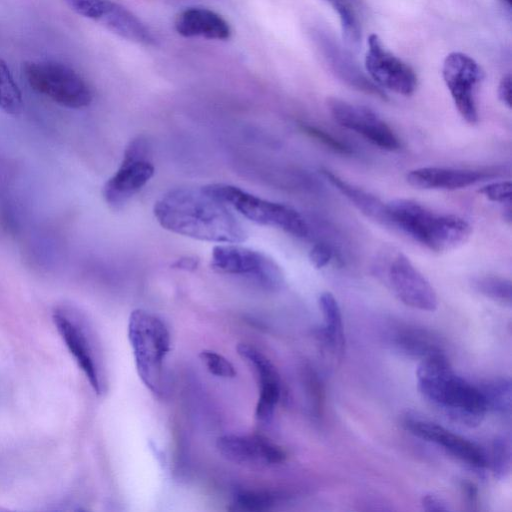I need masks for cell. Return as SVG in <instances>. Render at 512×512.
<instances>
[{"instance_id": "cell-39", "label": "cell", "mask_w": 512, "mask_h": 512, "mask_svg": "<svg viewBox=\"0 0 512 512\" xmlns=\"http://www.w3.org/2000/svg\"><path fill=\"white\" fill-rule=\"evenodd\" d=\"M503 1H505L508 5H511V3H512V0H503Z\"/></svg>"}, {"instance_id": "cell-33", "label": "cell", "mask_w": 512, "mask_h": 512, "mask_svg": "<svg viewBox=\"0 0 512 512\" xmlns=\"http://www.w3.org/2000/svg\"><path fill=\"white\" fill-rule=\"evenodd\" d=\"M332 257V248L323 242L316 243L309 251V260L316 269H322L327 266Z\"/></svg>"}, {"instance_id": "cell-26", "label": "cell", "mask_w": 512, "mask_h": 512, "mask_svg": "<svg viewBox=\"0 0 512 512\" xmlns=\"http://www.w3.org/2000/svg\"><path fill=\"white\" fill-rule=\"evenodd\" d=\"M0 109L6 114L17 116L23 109L21 91L15 82L7 63L0 57Z\"/></svg>"}, {"instance_id": "cell-35", "label": "cell", "mask_w": 512, "mask_h": 512, "mask_svg": "<svg viewBox=\"0 0 512 512\" xmlns=\"http://www.w3.org/2000/svg\"><path fill=\"white\" fill-rule=\"evenodd\" d=\"M421 505L425 511H449L448 503L434 494H426L421 499Z\"/></svg>"}, {"instance_id": "cell-12", "label": "cell", "mask_w": 512, "mask_h": 512, "mask_svg": "<svg viewBox=\"0 0 512 512\" xmlns=\"http://www.w3.org/2000/svg\"><path fill=\"white\" fill-rule=\"evenodd\" d=\"M327 107L340 126L357 133L374 146L387 151L401 147L395 132L373 110L336 97L327 100Z\"/></svg>"}, {"instance_id": "cell-16", "label": "cell", "mask_w": 512, "mask_h": 512, "mask_svg": "<svg viewBox=\"0 0 512 512\" xmlns=\"http://www.w3.org/2000/svg\"><path fill=\"white\" fill-rule=\"evenodd\" d=\"M216 447L225 459L243 465L267 466L286 458L281 447L257 435H223L217 439Z\"/></svg>"}, {"instance_id": "cell-18", "label": "cell", "mask_w": 512, "mask_h": 512, "mask_svg": "<svg viewBox=\"0 0 512 512\" xmlns=\"http://www.w3.org/2000/svg\"><path fill=\"white\" fill-rule=\"evenodd\" d=\"M315 41L333 73L347 85L364 93L386 99V94L368 78L358 64L326 31H315Z\"/></svg>"}, {"instance_id": "cell-4", "label": "cell", "mask_w": 512, "mask_h": 512, "mask_svg": "<svg viewBox=\"0 0 512 512\" xmlns=\"http://www.w3.org/2000/svg\"><path fill=\"white\" fill-rule=\"evenodd\" d=\"M127 331L139 378L151 392L160 394L164 361L171 348L167 326L149 311L135 309L129 316Z\"/></svg>"}, {"instance_id": "cell-32", "label": "cell", "mask_w": 512, "mask_h": 512, "mask_svg": "<svg viewBox=\"0 0 512 512\" xmlns=\"http://www.w3.org/2000/svg\"><path fill=\"white\" fill-rule=\"evenodd\" d=\"M479 193L489 201L509 204L512 196V185L510 181L493 182L483 186Z\"/></svg>"}, {"instance_id": "cell-5", "label": "cell", "mask_w": 512, "mask_h": 512, "mask_svg": "<svg viewBox=\"0 0 512 512\" xmlns=\"http://www.w3.org/2000/svg\"><path fill=\"white\" fill-rule=\"evenodd\" d=\"M202 188L255 223L279 228L298 238L306 237L309 233L305 218L289 205L263 199L225 183L209 184Z\"/></svg>"}, {"instance_id": "cell-17", "label": "cell", "mask_w": 512, "mask_h": 512, "mask_svg": "<svg viewBox=\"0 0 512 512\" xmlns=\"http://www.w3.org/2000/svg\"><path fill=\"white\" fill-rule=\"evenodd\" d=\"M237 353L253 368L259 395L255 409V417L260 422H268L280 399L281 385L279 374L272 362L256 347L247 343L237 346Z\"/></svg>"}, {"instance_id": "cell-8", "label": "cell", "mask_w": 512, "mask_h": 512, "mask_svg": "<svg viewBox=\"0 0 512 512\" xmlns=\"http://www.w3.org/2000/svg\"><path fill=\"white\" fill-rule=\"evenodd\" d=\"M52 319L55 327L93 390L102 392L101 372L97 353L88 327L78 310L68 304L54 308Z\"/></svg>"}, {"instance_id": "cell-31", "label": "cell", "mask_w": 512, "mask_h": 512, "mask_svg": "<svg viewBox=\"0 0 512 512\" xmlns=\"http://www.w3.org/2000/svg\"><path fill=\"white\" fill-rule=\"evenodd\" d=\"M300 128L306 135L315 139L317 142L321 143L335 153L342 155H350L353 153L352 149L346 143L340 141L330 133L316 126L301 124Z\"/></svg>"}, {"instance_id": "cell-28", "label": "cell", "mask_w": 512, "mask_h": 512, "mask_svg": "<svg viewBox=\"0 0 512 512\" xmlns=\"http://www.w3.org/2000/svg\"><path fill=\"white\" fill-rule=\"evenodd\" d=\"M511 437L508 434L498 435L493 443L491 456L488 458V465L495 478L498 480H505L511 471V456H512Z\"/></svg>"}, {"instance_id": "cell-13", "label": "cell", "mask_w": 512, "mask_h": 512, "mask_svg": "<svg viewBox=\"0 0 512 512\" xmlns=\"http://www.w3.org/2000/svg\"><path fill=\"white\" fill-rule=\"evenodd\" d=\"M365 68L371 80L380 88L404 96H410L416 90L417 77L414 70L388 51L376 34L368 38Z\"/></svg>"}, {"instance_id": "cell-40", "label": "cell", "mask_w": 512, "mask_h": 512, "mask_svg": "<svg viewBox=\"0 0 512 512\" xmlns=\"http://www.w3.org/2000/svg\"><path fill=\"white\" fill-rule=\"evenodd\" d=\"M0 510H2V508H0Z\"/></svg>"}, {"instance_id": "cell-27", "label": "cell", "mask_w": 512, "mask_h": 512, "mask_svg": "<svg viewBox=\"0 0 512 512\" xmlns=\"http://www.w3.org/2000/svg\"><path fill=\"white\" fill-rule=\"evenodd\" d=\"M472 285L480 294L504 305H511L512 286L511 281L493 275H485L474 278Z\"/></svg>"}, {"instance_id": "cell-29", "label": "cell", "mask_w": 512, "mask_h": 512, "mask_svg": "<svg viewBox=\"0 0 512 512\" xmlns=\"http://www.w3.org/2000/svg\"><path fill=\"white\" fill-rule=\"evenodd\" d=\"M199 358L212 375L221 378H234L236 376L233 364L215 351L203 350L200 352Z\"/></svg>"}, {"instance_id": "cell-25", "label": "cell", "mask_w": 512, "mask_h": 512, "mask_svg": "<svg viewBox=\"0 0 512 512\" xmlns=\"http://www.w3.org/2000/svg\"><path fill=\"white\" fill-rule=\"evenodd\" d=\"M337 13L345 42L358 47L361 41V21L358 0H326Z\"/></svg>"}, {"instance_id": "cell-15", "label": "cell", "mask_w": 512, "mask_h": 512, "mask_svg": "<svg viewBox=\"0 0 512 512\" xmlns=\"http://www.w3.org/2000/svg\"><path fill=\"white\" fill-rule=\"evenodd\" d=\"M403 426L414 436L441 446L471 468L483 470L488 467V456L479 445L437 423L409 414L405 416Z\"/></svg>"}, {"instance_id": "cell-34", "label": "cell", "mask_w": 512, "mask_h": 512, "mask_svg": "<svg viewBox=\"0 0 512 512\" xmlns=\"http://www.w3.org/2000/svg\"><path fill=\"white\" fill-rule=\"evenodd\" d=\"M309 390L310 395L312 398V405L314 409V414L316 417H321L323 412V405H324V390L321 382L317 378V375H315L313 372L309 373Z\"/></svg>"}, {"instance_id": "cell-6", "label": "cell", "mask_w": 512, "mask_h": 512, "mask_svg": "<svg viewBox=\"0 0 512 512\" xmlns=\"http://www.w3.org/2000/svg\"><path fill=\"white\" fill-rule=\"evenodd\" d=\"M22 71L31 89L63 107L80 109L92 101L89 85L65 64L50 60L26 61Z\"/></svg>"}, {"instance_id": "cell-20", "label": "cell", "mask_w": 512, "mask_h": 512, "mask_svg": "<svg viewBox=\"0 0 512 512\" xmlns=\"http://www.w3.org/2000/svg\"><path fill=\"white\" fill-rule=\"evenodd\" d=\"M175 29L184 37L227 40L231 37L229 23L217 12L205 7H188L175 18Z\"/></svg>"}, {"instance_id": "cell-36", "label": "cell", "mask_w": 512, "mask_h": 512, "mask_svg": "<svg viewBox=\"0 0 512 512\" xmlns=\"http://www.w3.org/2000/svg\"><path fill=\"white\" fill-rule=\"evenodd\" d=\"M498 98L507 107L511 108L512 78L508 73L501 79L498 85Z\"/></svg>"}, {"instance_id": "cell-24", "label": "cell", "mask_w": 512, "mask_h": 512, "mask_svg": "<svg viewBox=\"0 0 512 512\" xmlns=\"http://www.w3.org/2000/svg\"><path fill=\"white\" fill-rule=\"evenodd\" d=\"M485 400L487 411L501 416L511 415L512 385L509 378L500 377L488 380L479 387Z\"/></svg>"}, {"instance_id": "cell-14", "label": "cell", "mask_w": 512, "mask_h": 512, "mask_svg": "<svg viewBox=\"0 0 512 512\" xmlns=\"http://www.w3.org/2000/svg\"><path fill=\"white\" fill-rule=\"evenodd\" d=\"M387 280L394 294L405 305L422 311L437 309L436 291L405 254L397 252L391 259Z\"/></svg>"}, {"instance_id": "cell-1", "label": "cell", "mask_w": 512, "mask_h": 512, "mask_svg": "<svg viewBox=\"0 0 512 512\" xmlns=\"http://www.w3.org/2000/svg\"><path fill=\"white\" fill-rule=\"evenodd\" d=\"M153 212L164 229L193 239L242 243L248 236L228 206L203 188L170 190L155 202Z\"/></svg>"}, {"instance_id": "cell-2", "label": "cell", "mask_w": 512, "mask_h": 512, "mask_svg": "<svg viewBox=\"0 0 512 512\" xmlns=\"http://www.w3.org/2000/svg\"><path fill=\"white\" fill-rule=\"evenodd\" d=\"M416 374L418 389L431 405L460 424L481 423L487 408L479 387L456 375L445 353L421 360Z\"/></svg>"}, {"instance_id": "cell-23", "label": "cell", "mask_w": 512, "mask_h": 512, "mask_svg": "<svg viewBox=\"0 0 512 512\" xmlns=\"http://www.w3.org/2000/svg\"><path fill=\"white\" fill-rule=\"evenodd\" d=\"M392 343L400 353L420 361L444 353L441 340L423 328L400 327L393 333Z\"/></svg>"}, {"instance_id": "cell-38", "label": "cell", "mask_w": 512, "mask_h": 512, "mask_svg": "<svg viewBox=\"0 0 512 512\" xmlns=\"http://www.w3.org/2000/svg\"><path fill=\"white\" fill-rule=\"evenodd\" d=\"M173 267L182 269V270H195L198 266V260L193 257H183L176 260L173 264Z\"/></svg>"}, {"instance_id": "cell-21", "label": "cell", "mask_w": 512, "mask_h": 512, "mask_svg": "<svg viewBox=\"0 0 512 512\" xmlns=\"http://www.w3.org/2000/svg\"><path fill=\"white\" fill-rule=\"evenodd\" d=\"M324 326L318 331L324 348L336 359H341L345 348L342 314L339 304L330 292H323L318 299Z\"/></svg>"}, {"instance_id": "cell-10", "label": "cell", "mask_w": 512, "mask_h": 512, "mask_svg": "<svg viewBox=\"0 0 512 512\" xmlns=\"http://www.w3.org/2000/svg\"><path fill=\"white\" fill-rule=\"evenodd\" d=\"M78 15L90 19L112 33L135 43L151 45L154 37L132 12L112 0H63Z\"/></svg>"}, {"instance_id": "cell-37", "label": "cell", "mask_w": 512, "mask_h": 512, "mask_svg": "<svg viewBox=\"0 0 512 512\" xmlns=\"http://www.w3.org/2000/svg\"><path fill=\"white\" fill-rule=\"evenodd\" d=\"M461 489L467 505H469L471 509H475L478 503V489L475 484L469 481H463Z\"/></svg>"}, {"instance_id": "cell-9", "label": "cell", "mask_w": 512, "mask_h": 512, "mask_svg": "<svg viewBox=\"0 0 512 512\" xmlns=\"http://www.w3.org/2000/svg\"><path fill=\"white\" fill-rule=\"evenodd\" d=\"M148 152L146 139L137 137L130 141L119 168L103 187V197L108 205L114 208L124 205L152 178L154 166Z\"/></svg>"}, {"instance_id": "cell-19", "label": "cell", "mask_w": 512, "mask_h": 512, "mask_svg": "<svg viewBox=\"0 0 512 512\" xmlns=\"http://www.w3.org/2000/svg\"><path fill=\"white\" fill-rule=\"evenodd\" d=\"M490 176L480 170L447 167H421L406 174L407 183L424 190H458L472 186Z\"/></svg>"}, {"instance_id": "cell-11", "label": "cell", "mask_w": 512, "mask_h": 512, "mask_svg": "<svg viewBox=\"0 0 512 512\" xmlns=\"http://www.w3.org/2000/svg\"><path fill=\"white\" fill-rule=\"evenodd\" d=\"M442 76L460 116L471 125L478 122L476 88L483 78L478 63L462 52L449 53L442 67Z\"/></svg>"}, {"instance_id": "cell-3", "label": "cell", "mask_w": 512, "mask_h": 512, "mask_svg": "<svg viewBox=\"0 0 512 512\" xmlns=\"http://www.w3.org/2000/svg\"><path fill=\"white\" fill-rule=\"evenodd\" d=\"M388 225L398 228L433 252H447L463 245L472 233L468 221L453 214H439L411 199L386 203Z\"/></svg>"}, {"instance_id": "cell-22", "label": "cell", "mask_w": 512, "mask_h": 512, "mask_svg": "<svg viewBox=\"0 0 512 512\" xmlns=\"http://www.w3.org/2000/svg\"><path fill=\"white\" fill-rule=\"evenodd\" d=\"M321 173L362 214L377 222L388 225L386 203H383L373 194L349 183L326 168L321 169Z\"/></svg>"}, {"instance_id": "cell-7", "label": "cell", "mask_w": 512, "mask_h": 512, "mask_svg": "<svg viewBox=\"0 0 512 512\" xmlns=\"http://www.w3.org/2000/svg\"><path fill=\"white\" fill-rule=\"evenodd\" d=\"M211 268L221 274L246 277L267 290H279L284 284L283 272L273 259L238 243L215 246Z\"/></svg>"}, {"instance_id": "cell-30", "label": "cell", "mask_w": 512, "mask_h": 512, "mask_svg": "<svg viewBox=\"0 0 512 512\" xmlns=\"http://www.w3.org/2000/svg\"><path fill=\"white\" fill-rule=\"evenodd\" d=\"M274 497L269 493L240 491L235 495L234 504L245 511H263L274 504Z\"/></svg>"}]
</instances>
